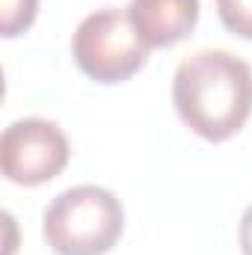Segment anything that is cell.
<instances>
[{
    "mask_svg": "<svg viewBox=\"0 0 252 255\" xmlns=\"http://www.w3.org/2000/svg\"><path fill=\"white\" fill-rule=\"evenodd\" d=\"M127 12L148 48H172L199 24V0H130Z\"/></svg>",
    "mask_w": 252,
    "mask_h": 255,
    "instance_id": "5",
    "label": "cell"
},
{
    "mask_svg": "<svg viewBox=\"0 0 252 255\" xmlns=\"http://www.w3.org/2000/svg\"><path fill=\"white\" fill-rule=\"evenodd\" d=\"M68 157L63 128L48 119H18L0 136V169L12 184H48L68 166Z\"/></svg>",
    "mask_w": 252,
    "mask_h": 255,
    "instance_id": "4",
    "label": "cell"
},
{
    "mask_svg": "<svg viewBox=\"0 0 252 255\" xmlns=\"http://www.w3.org/2000/svg\"><path fill=\"white\" fill-rule=\"evenodd\" d=\"M172 104L184 125L208 142H226L252 113V68L232 51L202 48L181 60Z\"/></svg>",
    "mask_w": 252,
    "mask_h": 255,
    "instance_id": "1",
    "label": "cell"
},
{
    "mask_svg": "<svg viewBox=\"0 0 252 255\" xmlns=\"http://www.w3.org/2000/svg\"><path fill=\"white\" fill-rule=\"evenodd\" d=\"M238 241H241V250H244V255H252V205L244 211V217H241V226H238Z\"/></svg>",
    "mask_w": 252,
    "mask_h": 255,
    "instance_id": "8",
    "label": "cell"
},
{
    "mask_svg": "<svg viewBox=\"0 0 252 255\" xmlns=\"http://www.w3.org/2000/svg\"><path fill=\"white\" fill-rule=\"evenodd\" d=\"M39 12V0H0V33L3 39H15L33 27Z\"/></svg>",
    "mask_w": 252,
    "mask_h": 255,
    "instance_id": "6",
    "label": "cell"
},
{
    "mask_svg": "<svg viewBox=\"0 0 252 255\" xmlns=\"http://www.w3.org/2000/svg\"><path fill=\"white\" fill-rule=\"evenodd\" d=\"M42 232L57 255H107L125 232V211L110 190L77 184L45 208Z\"/></svg>",
    "mask_w": 252,
    "mask_h": 255,
    "instance_id": "2",
    "label": "cell"
},
{
    "mask_svg": "<svg viewBox=\"0 0 252 255\" xmlns=\"http://www.w3.org/2000/svg\"><path fill=\"white\" fill-rule=\"evenodd\" d=\"M148 45L127 9L104 6L86 15L71 36V57L95 83H125L148 63Z\"/></svg>",
    "mask_w": 252,
    "mask_h": 255,
    "instance_id": "3",
    "label": "cell"
},
{
    "mask_svg": "<svg viewBox=\"0 0 252 255\" xmlns=\"http://www.w3.org/2000/svg\"><path fill=\"white\" fill-rule=\"evenodd\" d=\"M217 12L229 33L252 39V0H217Z\"/></svg>",
    "mask_w": 252,
    "mask_h": 255,
    "instance_id": "7",
    "label": "cell"
}]
</instances>
